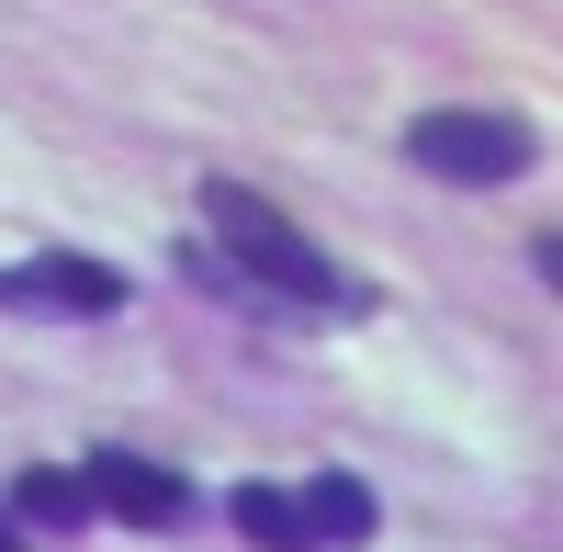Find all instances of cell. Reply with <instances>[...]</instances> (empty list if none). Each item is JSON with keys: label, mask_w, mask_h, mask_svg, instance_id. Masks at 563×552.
<instances>
[{"label": "cell", "mask_w": 563, "mask_h": 552, "mask_svg": "<svg viewBox=\"0 0 563 552\" xmlns=\"http://www.w3.org/2000/svg\"><path fill=\"white\" fill-rule=\"evenodd\" d=\"M113 305H124V271L79 260V249H57V260H12V271H0V316H113Z\"/></svg>", "instance_id": "cell-3"}, {"label": "cell", "mask_w": 563, "mask_h": 552, "mask_svg": "<svg viewBox=\"0 0 563 552\" xmlns=\"http://www.w3.org/2000/svg\"><path fill=\"white\" fill-rule=\"evenodd\" d=\"M225 508H238V530H249L260 552H305V508H294L282 485H238Z\"/></svg>", "instance_id": "cell-7"}, {"label": "cell", "mask_w": 563, "mask_h": 552, "mask_svg": "<svg viewBox=\"0 0 563 552\" xmlns=\"http://www.w3.org/2000/svg\"><path fill=\"white\" fill-rule=\"evenodd\" d=\"M0 552H23V530H0Z\"/></svg>", "instance_id": "cell-8"}, {"label": "cell", "mask_w": 563, "mask_h": 552, "mask_svg": "<svg viewBox=\"0 0 563 552\" xmlns=\"http://www.w3.org/2000/svg\"><path fill=\"white\" fill-rule=\"evenodd\" d=\"M79 485H90V508H102V519H135V530H169L180 508H192V485H180L169 463H147V451H90Z\"/></svg>", "instance_id": "cell-4"}, {"label": "cell", "mask_w": 563, "mask_h": 552, "mask_svg": "<svg viewBox=\"0 0 563 552\" xmlns=\"http://www.w3.org/2000/svg\"><path fill=\"white\" fill-rule=\"evenodd\" d=\"M294 508H305V541H361L372 530V485L361 474H316Z\"/></svg>", "instance_id": "cell-6"}, {"label": "cell", "mask_w": 563, "mask_h": 552, "mask_svg": "<svg viewBox=\"0 0 563 552\" xmlns=\"http://www.w3.org/2000/svg\"><path fill=\"white\" fill-rule=\"evenodd\" d=\"M12 508H23V519H45V530L102 519V508H90V485H79V463H34V474H12Z\"/></svg>", "instance_id": "cell-5"}, {"label": "cell", "mask_w": 563, "mask_h": 552, "mask_svg": "<svg viewBox=\"0 0 563 552\" xmlns=\"http://www.w3.org/2000/svg\"><path fill=\"white\" fill-rule=\"evenodd\" d=\"M203 225L225 238V260H238L249 283H271L282 305H316V316L361 305V283H350V271L327 260V249H316V238H305V225L282 214V203H260L249 180H203Z\"/></svg>", "instance_id": "cell-1"}, {"label": "cell", "mask_w": 563, "mask_h": 552, "mask_svg": "<svg viewBox=\"0 0 563 552\" xmlns=\"http://www.w3.org/2000/svg\"><path fill=\"white\" fill-rule=\"evenodd\" d=\"M406 158L429 180H474V192H485V180H519L541 147H530L519 113H417L406 124Z\"/></svg>", "instance_id": "cell-2"}]
</instances>
